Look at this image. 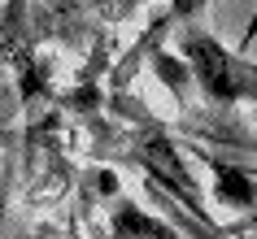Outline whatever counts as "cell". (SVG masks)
<instances>
[{
    "label": "cell",
    "instance_id": "6da1fadb",
    "mask_svg": "<svg viewBox=\"0 0 257 239\" xmlns=\"http://www.w3.org/2000/svg\"><path fill=\"white\" fill-rule=\"evenodd\" d=\"M179 53L188 61V74L196 79L201 96L214 109L257 105V61H248L244 48H227L218 35H209L188 18L179 27Z\"/></svg>",
    "mask_w": 257,
    "mask_h": 239
},
{
    "label": "cell",
    "instance_id": "7a4b0ae2",
    "mask_svg": "<svg viewBox=\"0 0 257 239\" xmlns=\"http://www.w3.org/2000/svg\"><path fill=\"white\" fill-rule=\"evenodd\" d=\"M109 235L113 239H183L175 226H166L162 217L140 209L136 200H113L109 204Z\"/></svg>",
    "mask_w": 257,
    "mask_h": 239
},
{
    "label": "cell",
    "instance_id": "3957f363",
    "mask_svg": "<svg viewBox=\"0 0 257 239\" xmlns=\"http://www.w3.org/2000/svg\"><path fill=\"white\" fill-rule=\"evenodd\" d=\"M218 174L214 183V200L218 204H227V209H257V178L253 174H244L240 165H227V161H209Z\"/></svg>",
    "mask_w": 257,
    "mask_h": 239
},
{
    "label": "cell",
    "instance_id": "277c9868",
    "mask_svg": "<svg viewBox=\"0 0 257 239\" xmlns=\"http://www.w3.org/2000/svg\"><path fill=\"white\" fill-rule=\"evenodd\" d=\"M222 235H227V239H257V209H248L240 222L222 226Z\"/></svg>",
    "mask_w": 257,
    "mask_h": 239
},
{
    "label": "cell",
    "instance_id": "5b68a950",
    "mask_svg": "<svg viewBox=\"0 0 257 239\" xmlns=\"http://www.w3.org/2000/svg\"><path fill=\"white\" fill-rule=\"evenodd\" d=\"M214 0H170V18L175 22H188V18H196L201 9H209Z\"/></svg>",
    "mask_w": 257,
    "mask_h": 239
},
{
    "label": "cell",
    "instance_id": "8992f818",
    "mask_svg": "<svg viewBox=\"0 0 257 239\" xmlns=\"http://www.w3.org/2000/svg\"><path fill=\"white\" fill-rule=\"evenodd\" d=\"M244 144H248V148H253V152H257V139H244Z\"/></svg>",
    "mask_w": 257,
    "mask_h": 239
},
{
    "label": "cell",
    "instance_id": "52a82bcc",
    "mask_svg": "<svg viewBox=\"0 0 257 239\" xmlns=\"http://www.w3.org/2000/svg\"><path fill=\"white\" fill-rule=\"evenodd\" d=\"M0 217H5V196H0Z\"/></svg>",
    "mask_w": 257,
    "mask_h": 239
}]
</instances>
